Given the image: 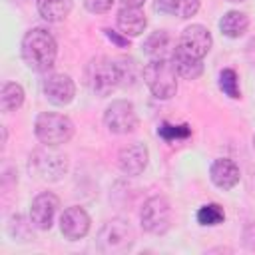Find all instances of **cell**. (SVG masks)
Instances as JSON below:
<instances>
[{"label":"cell","mask_w":255,"mask_h":255,"mask_svg":"<svg viewBox=\"0 0 255 255\" xmlns=\"http://www.w3.org/2000/svg\"><path fill=\"white\" fill-rule=\"evenodd\" d=\"M58 56L54 36L44 28H32L22 38V58L36 72H48Z\"/></svg>","instance_id":"obj_1"},{"label":"cell","mask_w":255,"mask_h":255,"mask_svg":"<svg viewBox=\"0 0 255 255\" xmlns=\"http://www.w3.org/2000/svg\"><path fill=\"white\" fill-rule=\"evenodd\" d=\"M143 82L157 100H169L177 92V72L169 58H151L143 66Z\"/></svg>","instance_id":"obj_2"},{"label":"cell","mask_w":255,"mask_h":255,"mask_svg":"<svg viewBox=\"0 0 255 255\" xmlns=\"http://www.w3.org/2000/svg\"><path fill=\"white\" fill-rule=\"evenodd\" d=\"M86 82L96 96H110L122 84L120 64L108 56H98L90 60L86 68Z\"/></svg>","instance_id":"obj_3"},{"label":"cell","mask_w":255,"mask_h":255,"mask_svg":"<svg viewBox=\"0 0 255 255\" xmlns=\"http://www.w3.org/2000/svg\"><path fill=\"white\" fill-rule=\"evenodd\" d=\"M34 131L36 137L44 143V145H62L68 143L74 135V124L68 116L64 114H54V112H44L36 118L34 124Z\"/></svg>","instance_id":"obj_4"},{"label":"cell","mask_w":255,"mask_h":255,"mask_svg":"<svg viewBox=\"0 0 255 255\" xmlns=\"http://www.w3.org/2000/svg\"><path fill=\"white\" fill-rule=\"evenodd\" d=\"M30 171L38 179L58 181L68 171V157L64 153L52 149V145H46L42 149L32 151V155H30Z\"/></svg>","instance_id":"obj_5"},{"label":"cell","mask_w":255,"mask_h":255,"mask_svg":"<svg viewBox=\"0 0 255 255\" xmlns=\"http://www.w3.org/2000/svg\"><path fill=\"white\" fill-rule=\"evenodd\" d=\"M133 245V231L128 221L124 219H112L104 223V227L98 233V247L102 253H126Z\"/></svg>","instance_id":"obj_6"},{"label":"cell","mask_w":255,"mask_h":255,"mask_svg":"<svg viewBox=\"0 0 255 255\" xmlns=\"http://www.w3.org/2000/svg\"><path fill=\"white\" fill-rule=\"evenodd\" d=\"M139 221L141 227L147 233L153 235H163L171 227V205L163 195H153L149 197L141 211H139Z\"/></svg>","instance_id":"obj_7"},{"label":"cell","mask_w":255,"mask_h":255,"mask_svg":"<svg viewBox=\"0 0 255 255\" xmlns=\"http://www.w3.org/2000/svg\"><path fill=\"white\" fill-rule=\"evenodd\" d=\"M104 124L112 133H131L137 128V114L133 104L128 100H114L104 112Z\"/></svg>","instance_id":"obj_8"},{"label":"cell","mask_w":255,"mask_h":255,"mask_svg":"<svg viewBox=\"0 0 255 255\" xmlns=\"http://www.w3.org/2000/svg\"><path fill=\"white\" fill-rule=\"evenodd\" d=\"M211 44H213V40H211L209 30L205 26H201V24H191L181 32V38H179L177 46L183 52L203 60L207 56V52L211 50Z\"/></svg>","instance_id":"obj_9"},{"label":"cell","mask_w":255,"mask_h":255,"mask_svg":"<svg viewBox=\"0 0 255 255\" xmlns=\"http://www.w3.org/2000/svg\"><path fill=\"white\" fill-rule=\"evenodd\" d=\"M58 207H60V199L54 193L44 191V193L36 195L30 205V221L34 223V227L46 231L52 227Z\"/></svg>","instance_id":"obj_10"},{"label":"cell","mask_w":255,"mask_h":255,"mask_svg":"<svg viewBox=\"0 0 255 255\" xmlns=\"http://www.w3.org/2000/svg\"><path fill=\"white\" fill-rule=\"evenodd\" d=\"M60 231L70 241H78L86 237V233L90 231V215L86 213V209L78 205L64 209L60 217Z\"/></svg>","instance_id":"obj_11"},{"label":"cell","mask_w":255,"mask_h":255,"mask_svg":"<svg viewBox=\"0 0 255 255\" xmlns=\"http://www.w3.org/2000/svg\"><path fill=\"white\" fill-rule=\"evenodd\" d=\"M44 94L54 106H68L76 96L74 80L68 74H50L44 82Z\"/></svg>","instance_id":"obj_12"},{"label":"cell","mask_w":255,"mask_h":255,"mask_svg":"<svg viewBox=\"0 0 255 255\" xmlns=\"http://www.w3.org/2000/svg\"><path fill=\"white\" fill-rule=\"evenodd\" d=\"M147 159H149V151H147V147L143 143H129L118 155L120 169L126 175H139L145 169Z\"/></svg>","instance_id":"obj_13"},{"label":"cell","mask_w":255,"mask_h":255,"mask_svg":"<svg viewBox=\"0 0 255 255\" xmlns=\"http://www.w3.org/2000/svg\"><path fill=\"white\" fill-rule=\"evenodd\" d=\"M209 175H211V181L219 187V189H231L239 183V167L233 159H227V157H221V159H215L211 163V169H209Z\"/></svg>","instance_id":"obj_14"},{"label":"cell","mask_w":255,"mask_h":255,"mask_svg":"<svg viewBox=\"0 0 255 255\" xmlns=\"http://www.w3.org/2000/svg\"><path fill=\"white\" fill-rule=\"evenodd\" d=\"M169 60H171V64H173L177 76H181V78H185V80H195V78H199V76L203 74V62H201L199 58H195V56L183 52L179 46L173 48Z\"/></svg>","instance_id":"obj_15"},{"label":"cell","mask_w":255,"mask_h":255,"mask_svg":"<svg viewBox=\"0 0 255 255\" xmlns=\"http://www.w3.org/2000/svg\"><path fill=\"white\" fill-rule=\"evenodd\" d=\"M145 26H147L145 14L139 8L122 6V10L118 12V28L122 30L124 36H139L143 34Z\"/></svg>","instance_id":"obj_16"},{"label":"cell","mask_w":255,"mask_h":255,"mask_svg":"<svg viewBox=\"0 0 255 255\" xmlns=\"http://www.w3.org/2000/svg\"><path fill=\"white\" fill-rule=\"evenodd\" d=\"M247 26H249V18H247V14H243L239 10H229L219 20V30L227 38H239V36H243L247 32Z\"/></svg>","instance_id":"obj_17"},{"label":"cell","mask_w":255,"mask_h":255,"mask_svg":"<svg viewBox=\"0 0 255 255\" xmlns=\"http://www.w3.org/2000/svg\"><path fill=\"white\" fill-rule=\"evenodd\" d=\"M72 10V0H38V12L48 22H62Z\"/></svg>","instance_id":"obj_18"},{"label":"cell","mask_w":255,"mask_h":255,"mask_svg":"<svg viewBox=\"0 0 255 255\" xmlns=\"http://www.w3.org/2000/svg\"><path fill=\"white\" fill-rule=\"evenodd\" d=\"M24 104V90L16 82H6L0 92V110L10 114Z\"/></svg>","instance_id":"obj_19"},{"label":"cell","mask_w":255,"mask_h":255,"mask_svg":"<svg viewBox=\"0 0 255 255\" xmlns=\"http://www.w3.org/2000/svg\"><path fill=\"white\" fill-rule=\"evenodd\" d=\"M169 42H171L169 40V34L165 30H157L151 36H147V40L143 42V52L147 56H151V58H167ZM171 52H169V56H171Z\"/></svg>","instance_id":"obj_20"},{"label":"cell","mask_w":255,"mask_h":255,"mask_svg":"<svg viewBox=\"0 0 255 255\" xmlns=\"http://www.w3.org/2000/svg\"><path fill=\"white\" fill-rule=\"evenodd\" d=\"M157 135L163 139V141H183L191 135V128L187 124H181V126H175V124H169V122H163L159 124L157 128Z\"/></svg>","instance_id":"obj_21"},{"label":"cell","mask_w":255,"mask_h":255,"mask_svg":"<svg viewBox=\"0 0 255 255\" xmlns=\"http://www.w3.org/2000/svg\"><path fill=\"white\" fill-rule=\"evenodd\" d=\"M219 90L229 96L231 100H237L241 98V90H239V78L235 74V70L231 68H225L219 72Z\"/></svg>","instance_id":"obj_22"},{"label":"cell","mask_w":255,"mask_h":255,"mask_svg":"<svg viewBox=\"0 0 255 255\" xmlns=\"http://www.w3.org/2000/svg\"><path fill=\"white\" fill-rule=\"evenodd\" d=\"M223 219H225V211H223V207L217 205V203H207V205L199 207V211H197V221H199L201 225L213 227V225L223 223Z\"/></svg>","instance_id":"obj_23"},{"label":"cell","mask_w":255,"mask_h":255,"mask_svg":"<svg viewBox=\"0 0 255 255\" xmlns=\"http://www.w3.org/2000/svg\"><path fill=\"white\" fill-rule=\"evenodd\" d=\"M30 225H34L32 221L30 223H26V219L24 217H12L10 219V223H8V231H10V235L14 237V239H22V241H26V239H34L32 235H30Z\"/></svg>","instance_id":"obj_24"},{"label":"cell","mask_w":255,"mask_h":255,"mask_svg":"<svg viewBox=\"0 0 255 255\" xmlns=\"http://www.w3.org/2000/svg\"><path fill=\"white\" fill-rule=\"evenodd\" d=\"M199 6H201V0H177V10H175V14H177L179 18H191V16L197 14Z\"/></svg>","instance_id":"obj_25"},{"label":"cell","mask_w":255,"mask_h":255,"mask_svg":"<svg viewBox=\"0 0 255 255\" xmlns=\"http://www.w3.org/2000/svg\"><path fill=\"white\" fill-rule=\"evenodd\" d=\"M86 8L94 14H104L114 6V0H84Z\"/></svg>","instance_id":"obj_26"},{"label":"cell","mask_w":255,"mask_h":255,"mask_svg":"<svg viewBox=\"0 0 255 255\" xmlns=\"http://www.w3.org/2000/svg\"><path fill=\"white\" fill-rule=\"evenodd\" d=\"M155 10H159L163 14H175L177 0H155Z\"/></svg>","instance_id":"obj_27"},{"label":"cell","mask_w":255,"mask_h":255,"mask_svg":"<svg viewBox=\"0 0 255 255\" xmlns=\"http://www.w3.org/2000/svg\"><path fill=\"white\" fill-rule=\"evenodd\" d=\"M104 32H106V36H108L112 42H116L120 48H124V46H128V44H129L128 36H124V38H122V36H120L118 32H114V30H104Z\"/></svg>","instance_id":"obj_28"},{"label":"cell","mask_w":255,"mask_h":255,"mask_svg":"<svg viewBox=\"0 0 255 255\" xmlns=\"http://www.w3.org/2000/svg\"><path fill=\"white\" fill-rule=\"evenodd\" d=\"M143 2H145V0H122V4H124L126 8H139Z\"/></svg>","instance_id":"obj_29"},{"label":"cell","mask_w":255,"mask_h":255,"mask_svg":"<svg viewBox=\"0 0 255 255\" xmlns=\"http://www.w3.org/2000/svg\"><path fill=\"white\" fill-rule=\"evenodd\" d=\"M227 2H243V0H227Z\"/></svg>","instance_id":"obj_30"},{"label":"cell","mask_w":255,"mask_h":255,"mask_svg":"<svg viewBox=\"0 0 255 255\" xmlns=\"http://www.w3.org/2000/svg\"><path fill=\"white\" fill-rule=\"evenodd\" d=\"M253 149H255V133H253Z\"/></svg>","instance_id":"obj_31"}]
</instances>
